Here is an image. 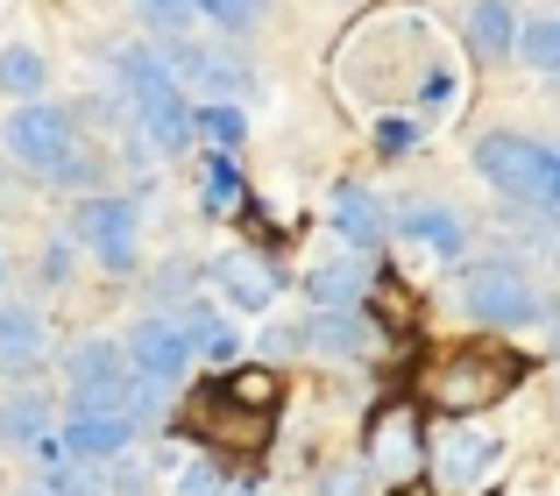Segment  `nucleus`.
Returning a JSON list of instances; mask_svg holds the SVG:
<instances>
[{
  "label": "nucleus",
  "mask_w": 560,
  "mask_h": 496,
  "mask_svg": "<svg viewBox=\"0 0 560 496\" xmlns=\"http://www.w3.org/2000/svg\"><path fill=\"white\" fill-rule=\"evenodd\" d=\"M518 64L547 71V79H560V14H533L518 36Z\"/></svg>",
  "instance_id": "4be33fe9"
},
{
  "label": "nucleus",
  "mask_w": 560,
  "mask_h": 496,
  "mask_svg": "<svg viewBox=\"0 0 560 496\" xmlns=\"http://www.w3.org/2000/svg\"><path fill=\"white\" fill-rule=\"evenodd\" d=\"M142 418L128 412H85V404H65V418H57V440L71 447L79 461H121L128 447H136Z\"/></svg>",
  "instance_id": "0eeeda50"
},
{
  "label": "nucleus",
  "mask_w": 560,
  "mask_h": 496,
  "mask_svg": "<svg viewBox=\"0 0 560 496\" xmlns=\"http://www.w3.org/2000/svg\"><path fill=\"white\" fill-rule=\"evenodd\" d=\"M136 22L150 36H191V22H206L199 0H136Z\"/></svg>",
  "instance_id": "b1692460"
},
{
  "label": "nucleus",
  "mask_w": 560,
  "mask_h": 496,
  "mask_svg": "<svg viewBox=\"0 0 560 496\" xmlns=\"http://www.w3.org/2000/svg\"><path fill=\"white\" fill-rule=\"evenodd\" d=\"M327 221L348 248H383V235L397 227V213H383V199L370 185H341V192L327 199Z\"/></svg>",
  "instance_id": "9d476101"
},
{
  "label": "nucleus",
  "mask_w": 560,
  "mask_h": 496,
  "mask_svg": "<svg viewBox=\"0 0 560 496\" xmlns=\"http://www.w3.org/2000/svg\"><path fill=\"white\" fill-rule=\"evenodd\" d=\"M305 341L319 347V355H370V312L362 305H319L313 319H305Z\"/></svg>",
  "instance_id": "2eb2a0df"
},
{
  "label": "nucleus",
  "mask_w": 560,
  "mask_h": 496,
  "mask_svg": "<svg viewBox=\"0 0 560 496\" xmlns=\"http://www.w3.org/2000/svg\"><path fill=\"white\" fill-rule=\"evenodd\" d=\"M178 319H185V333H191V347H199V355H213V362H234V355H242V333H234L213 305H185Z\"/></svg>",
  "instance_id": "412c9836"
},
{
  "label": "nucleus",
  "mask_w": 560,
  "mask_h": 496,
  "mask_svg": "<svg viewBox=\"0 0 560 496\" xmlns=\"http://www.w3.org/2000/svg\"><path fill=\"white\" fill-rule=\"evenodd\" d=\"M199 206L206 213H242L248 206V178H242V164H234V150H213V156H206V170H199Z\"/></svg>",
  "instance_id": "6ab92c4d"
},
{
  "label": "nucleus",
  "mask_w": 560,
  "mask_h": 496,
  "mask_svg": "<svg viewBox=\"0 0 560 496\" xmlns=\"http://www.w3.org/2000/svg\"><path fill=\"white\" fill-rule=\"evenodd\" d=\"M121 341H128V362H136L142 376H156V383H178V376H191V362H199V347H191L185 319H164V312L136 319Z\"/></svg>",
  "instance_id": "423d86ee"
},
{
  "label": "nucleus",
  "mask_w": 560,
  "mask_h": 496,
  "mask_svg": "<svg viewBox=\"0 0 560 496\" xmlns=\"http://www.w3.org/2000/svg\"><path fill=\"white\" fill-rule=\"evenodd\" d=\"M370 248H355V256H334V262H313L305 270V298L313 305H362V291H370Z\"/></svg>",
  "instance_id": "dca6fc26"
},
{
  "label": "nucleus",
  "mask_w": 560,
  "mask_h": 496,
  "mask_svg": "<svg viewBox=\"0 0 560 496\" xmlns=\"http://www.w3.org/2000/svg\"><path fill=\"white\" fill-rule=\"evenodd\" d=\"M28 496H50V489H28Z\"/></svg>",
  "instance_id": "f704fd0d"
},
{
  "label": "nucleus",
  "mask_w": 560,
  "mask_h": 496,
  "mask_svg": "<svg viewBox=\"0 0 560 496\" xmlns=\"http://www.w3.org/2000/svg\"><path fill=\"white\" fill-rule=\"evenodd\" d=\"M128 114H136V142L150 156H185L191 142H199V107L185 99V85L164 93V99H142V107H128Z\"/></svg>",
  "instance_id": "6e6552de"
},
{
  "label": "nucleus",
  "mask_w": 560,
  "mask_h": 496,
  "mask_svg": "<svg viewBox=\"0 0 560 496\" xmlns=\"http://www.w3.org/2000/svg\"><path fill=\"white\" fill-rule=\"evenodd\" d=\"M114 71H121V93H128V107H142V99H164V93H178V71H171V57H164V43H128V50H114Z\"/></svg>",
  "instance_id": "4468645a"
},
{
  "label": "nucleus",
  "mask_w": 560,
  "mask_h": 496,
  "mask_svg": "<svg viewBox=\"0 0 560 496\" xmlns=\"http://www.w3.org/2000/svg\"><path fill=\"white\" fill-rule=\"evenodd\" d=\"M454 291H462V312L476 319V327H490V333L547 319L539 284L525 276V262H511V256H482V262H468V270H454Z\"/></svg>",
  "instance_id": "f03ea898"
},
{
  "label": "nucleus",
  "mask_w": 560,
  "mask_h": 496,
  "mask_svg": "<svg viewBox=\"0 0 560 496\" xmlns=\"http://www.w3.org/2000/svg\"><path fill=\"white\" fill-rule=\"evenodd\" d=\"M490 454H497L490 440H462V433H454V440L440 447V475H447V483H468V475H476Z\"/></svg>",
  "instance_id": "bb28decb"
},
{
  "label": "nucleus",
  "mask_w": 560,
  "mask_h": 496,
  "mask_svg": "<svg viewBox=\"0 0 560 496\" xmlns=\"http://www.w3.org/2000/svg\"><path fill=\"white\" fill-rule=\"evenodd\" d=\"M397 235H405V241H419V248H433L440 262H462L468 227H462V213H454V206H440V199H411V206H397Z\"/></svg>",
  "instance_id": "9b49d317"
},
{
  "label": "nucleus",
  "mask_w": 560,
  "mask_h": 496,
  "mask_svg": "<svg viewBox=\"0 0 560 496\" xmlns=\"http://www.w3.org/2000/svg\"><path fill=\"white\" fill-rule=\"evenodd\" d=\"M43 355H50V333H43V312H36V305H14V298H0V376H28Z\"/></svg>",
  "instance_id": "ddd939ff"
},
{
  "label": "nucleus",
  "mask_w": 560,
  "mask_h": 496,
  "mask_svg": "<svg viewBox=\"0 0 560 496\" xmlns=\"http://www.w3.org/2000/svg\"><path fill=\"white\" fill-rule=\"evenodd\" d=\"M50 433H57V418H50V398H43V390L0 398V447H28V454H36Z\"/></svg>",
  "instance_id": "f3484780"
},
{
  "label": "nucleus",
  "mask_w": 560,
  "mask_h": 496,
  "mask_svg": "<svg viewBox=\"0 0 560 496\" xmlns=\"http://www.w3.org/2000/svg\"><path fill=\"white\" fill-rule=\"evenodd\" d=\"M0 284H8V256H0Z\"/></svg>",
  "instance_id": "473e14b6"
},
{
  "label": "nucleus",
  "mask_w": 560,
  "mask_h": 496,
  "mask_svg": "<svg viewBox=\"0 0 560 496\" xmlns=\"http://www.w3.org/2000/svg\"><path fill=\"white\" fill-rule=\"evenodd\" d=\"M376 150H383V156L419 150V121H411V114H383V121H376Z\"/></svg>",
  "instance_id": "c85d7f7f"
},
{
  "label": "nucleus",
  "mask_w": 560,
  "mask_h": 496,
  "mask_svg": "<svg viewBox=\"0 0 560 496\" xmlns=\"http://www.w3.org/2000/svg\"><path fill=\"white\" fill-rule=\"evenodd\" d=\"M43 85H50V57L28 50V43H8V50H0V93L8 99H43Z\"/></svg>",
  "instance_id": "aec40b11"
},
{
  "label": "nucleus",
  "mask_w": 560,
  "mask_h": 496,
  "mask_svg": "<svg viewBox=\"0 0 560 496\" xmlns=\"http://www.w3.org/2000/svg\"><path fill=\"white\" fill-rule=\"evenodd\" d=\"M65 235L93 248L100 270L128 276V270L142 262V248H136V241H142V206H136V199H121V192H85L79 206H71Z\"/></svg>",
  "instance_id": "20e7f679"
},
{
  "label": "nucleus",
  "mask_w": 560,
  "mask_h": 496,
  "mask_svg": "<svg viewBox=\"0 0 560 496\" xmlns=\"http://www.w3.org/2000/svg\"><path fill=\"white\" fill-rule=\"evenodd\" d=\"M178 496H234V475L220 469L213 454H199V461H185V469H178Z\"/></svg>",
  "instance_id": "a878e982"
},
{
  "label": "nucleus",
  "mask_w": 560,
  "mask_h": 496,
  "mask_svg": "<svg viewBox=\"0 0 560 496\" xmlns=\"http://www.w3.org/2000/svg\"><path fill=\"white\" fill-rule=\"evenodd\" d=\"M518 36H525V22H518L511 0H476V8H468V57H476V64H511V57H518Z\"/></svg>",
  "instance_id": "f8f14e48"
},
{
  "label": "nucleus",
  "mask_w": 560,
  "mask_h": 496,
  "mask_svg": "<svg viewBox=\"0 0 560 496\" xmlns=\"http://www.w3.org/2000/svg\"><path fill=\"white\" fill-rule=\"evenodd\" d=\"M234 496H256V489H234Z\"/></svg>",
  "instance_id": "72a5a7b5"
},
{
  "label": "nucleus",
  "mask_w": 560,
  "mask_h": 496,
  "mask_svg": "<svg viewBox=\"0 0 560 496\" xmlns=\"http://www.w3.org/2000/svg\"><path fill=\"white\" fill-rule=\"evenodd\" d=\"M199 14L220 28V36H248V28L270 14V0H199Z\"/></svg>",
  "instance_id": "393cba45"
},
{
  "label": "nucleus",
  "mask_w": 560,
  "mask_h": 496,
  "mask_svg": "<svg viewBox=\"0 0 560 496\" xmlns=\"http://www.w3.org/2000/svg\"><path fill=\"white\" fill-rule=\"evenodd\" d=\"M206 276H213V291L234 305V312H270L277 291H284V276H277L262 256H220Z\"/></svg>",
  "instance_id": "1a4fd4ad"
},
{
  "label": "nucleus",
  "mask_w": 560,
  "mask_h": 496,
  "mask_svg": "<svg viewBox=\"0 0 560 496\" xmlns=\"http://www.w3.org/2000/svg\"><path fill=\"white\" fill-rule=\"evenodd\" d=\"M468 156H476V170L511 206H533V213H547V221H560V150L518 135V128H490V135H476Z\"/></svg>",
  "instance_id": "f257e3e1"
},
{
  "label": "nucleus",
  "mask_w": 560,
  "mask_h": 496,
  "mask_svg": "<svg viewBox=\"0 0 560 496\" xmlns=\"http://www.w3.org/2000/svg\"><path fill=\"white\" fill-rule=\"evenodd\" d=\"M242 135H248L242 99H206V107H199V142H213V150H242Z\"/></svg>",
  "instance_id": "5701e85b"
},
{
  "label": "nucleus",
  "mask_w": 560,
  "mask_h": 496,
  "mask_svg": "<svg viewBox=\"0 0 560 496\" xmlns=\"http://www.w3.org/2000/svg\"><path fill=\"white\" fill-rule=\"evenodd\" d=\"M100 178H107V156H100V150H71L65 164H57L50 185H65V192H93Z\"/></svg>",
  "instance_id": "cd10ccee"
},
{
  "label": "nucleus",
  "mask_w": 560,
  "mask_h": 496,
  "mask_svg": "<svg viewBox=\"0 0 560 496\" xmlns=\"http://www.w3.org/2000/svg\"><path fill=\"white\" fill-rule=\"evenodd\" d=\"M121 369H136V362H128V341H85V347H71V355H65V398H71V390H93V383H114Z\"/></svg>",
  "instance_id": "a211bd4d"
},
{
  "label": "nucleus",
  "mask_w": 560,
  "mask_h": 496,
  "mask_svg": "<svg viewBox=\"0 0 560 496\" xmlns=\"http://www.w3.org/2000/svg\"><path fill=\"white\" fill-rule=\"evenodd\" d=\"M65 276H71V248L50 241V248H43V284H65Z\"/></svg>",
  "instance_id": "c756f323"
},
{
  "label": "nucleus",
  "mask_w": 560,
  "mask_h": 496,
  "mask_svg": "<svg viewBox=\"0 0 560 496\" xmlns=\"http://www.w3.org/2000/svg\"><path fill=\"white\" fill-rule=\"evenodd\" d=\"M425 107H447V99H454V79H447V71H433V79H425Z\"/></svg>",
  "instance_id": "7c9ffc66"
},
{
  "label": "nucleus",
  "mask_w": 560,
  "mask_h": 496,
  "mask_svg": "<svg viewBox=\"0 0 560 496\" xmlns=\"http://www.w3.org/2000/svg\"><path fill=\"white\" fill-rule=\"evenodd\" d=\"M553 270H560V248H553Z\"/></svg>",
  "instance_id": "c9c22d12"
},
{
  "label": "nucleus",
  "mask_w": 560,
  "mask_h": 496,
  "mask_svg": "<svg viewBox=\"0 0 560 496\" xmlns=\"http://www.w3.org/2000/svg\"><path fill=\"white\" fill-rule=\"evenodd\" d=\"M156 43H164V57H171V71H178L185 93L234 99V93H248V85H256V71H248L234 50H206V43H191V36H156Z\"/></svg>",
  "instance_id": "39448f33"
},
{
  "label": "nucleus",
  "mask_w": 560,
  "mask_h": 496,
  "mask_svg": "<svg viewBox=\"0 0 560 496\" xmlns=\"http://www.w3.org/2000/svg\"><path fill=\"white\" fill-rule=\"evenodd\" d=\"M553 355H560V319H553Z\"/></svg>",
  "instance_id": "2f4dec72"
},
{
  "label": "nucleus",
  "mask_w": 560,
  "mask_h": 496,
  "mask_svg": "<svg viewBox=\"0 0 560 496\" xmlns=\"http://www.w3.org/2000/svg\"><path fill=\"white\" fill-rule=\"evenodd\" d=\"M0 150H8V164L36 170V178H57V164L79 150V114L57 107V99H14L8 128H0Z\"/></svg>",
  "instance_id": "7ed1b4c3"
}]
</instances>
